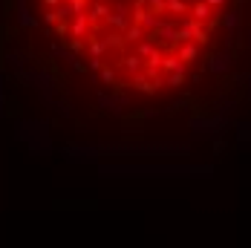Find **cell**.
<instances>
[{
	"instance_id": "cell-1",
	"label": "cell",
	"mask_w": 251,
	"mask_h": 248,
	"mask_svg": "<svg viewBox=\"0 0 251 248\" xmlns=\"http://www.w3.org/2000/svg\"><path fill=\"white\" fill-rule=\"evenodd\" d=\"M52 44L101 87L156 99L182 90L223 44L234 0H32Z\"/></svg>"
}]
</instances>
